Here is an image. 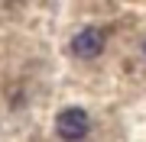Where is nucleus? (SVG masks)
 <instances>
[{"label":"nucleus","mask_w":146,"mask_h":142,"mask_svg":"<svg viewBox=\"0 0 146 142\" xmlns=\"http://www.w3.org/2000/svg\"><path fill=\"white\" fill-rule=\"evenodd\" d=\"M143 52H146V45H143Z\"/></svg>","instance_id":"nucleus-3"},{"label":"nucleus","mask_w":146,"mask_h":142,"mask_svg":"<svg viewBox=\"0 0 146 142\" xmlns=\"http://www.w3.org/2000/svg\"><path fill=\"white\" fill-rule=\"evenodd\" d=\"M104 42H107V29L104 26H84L81 32H75L72 52L78 58H98L104 52Z\"/></svg>","instance_id":"nucleus-2"},{"label":"nucleus","mask_w":146,"mask_h":142,"mask_svg":"<svg viewBox=\"0 0 146 142\" xmlns=\"http://www.w3.org/2000/svg\"><path fill=\"white\" fill-rule=\"evenodd\" d=\"M88 129H91V120H88V113H84L81 107H65V110L55 116V132H58L65 142L84 139Z\"/></svg>","instance_id":"nucleus-1"}]
</instances>
